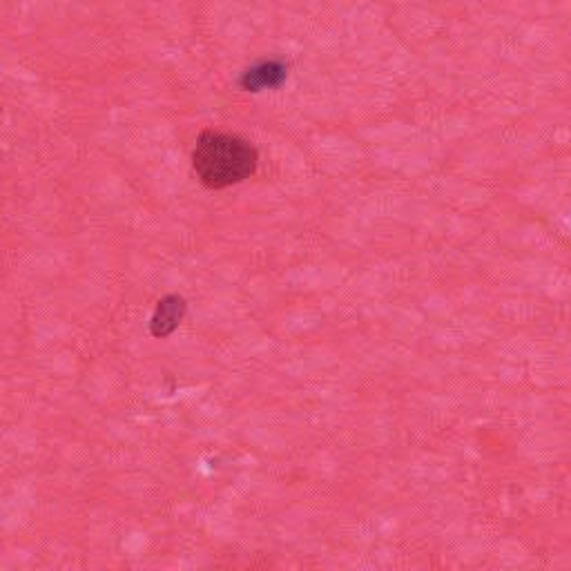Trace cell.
Listing matches in <instances>:
<instances>
[{"instance_id": "cell-2", "label": "cell", "mask_w": 571, "mask_h": 571, "mask_svg": "<svg viewBox=\"0 0 571 571\" xmlns=\"http://www.w3.org/2000/svg\"><path fill=\"white\" fill-rule=\"evenodd\" d=\"M183 315H186V299L179 295L163 297L157 311L152 315L150 331L154 337H168L174 328L181 324Z\"/></svg>"}, {"instance_id": "cell-1", "label": "cell", "mask_w": 571, "mask_h": 571, "mask_svg": "<svg viewBox=\"0 0 571 571\" xmlns=\"http://www.w3.org/2000/svg\"><path fill=\"white\" fill-rule=\"evenodd\" d=\"M257 150L237 134L206 130L197 139L192 166L206 188L224 190L257 170Z\"/></svg>"}]
</instances>
